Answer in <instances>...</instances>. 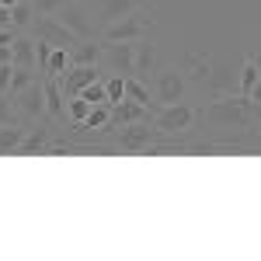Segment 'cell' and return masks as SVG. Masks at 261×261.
I'll return each mask as SVG.
<instances>
[{
    "label": "cell",
    "instance_id": "34",
    "mask_svg": "<svg viewBox=\"0 0 261 261\" xmlns=\"http://www.w3.org/2000/svg\"><path fill=\"white\" fill-rule=\"evenodd\" d=\"M0 63H14V45H0Z\"/></svg>",
    "mask_w": 261,
    "mask_h": 261
},
{
    "label": "cell",
    "instance_id": "23",
    "mask_svg": "<svg viewBox=\"0 0 261 261\" xmlns=\"http://www.w3.org/2000/svg\"><path fill=\"white\" fill-rule=\"evenodd\" d=\"M108 125H112V105H91L87 119L77 129H108Z\"/></svg>",
    "mask_w": 261,
    "mask_h": 261
},
{
    "label": "cell",
    "instance_id": "20",
    "mask_svg": "<svg viewBox=\"0 0 261 261\" xmlns=\"http://www.w3.org/2000/svg\"><path fill=\"white\" fill-rule=\"evenodd\" d=\"M70 66H73V56H70V49H63V45H53V53H49V63H45V77H63Z\"/></svg>",
    "mask_w": 261,
    "mask_h": 261
},
{
    "label": "cell",
    "instance_id": "7",
    "mask_svg": "<svg viewBox=\"0 0 261 261\" xmlns=\"http://www.w3.org/2000/svg\"><path fill=\"white\" fill-rule=\"evenodd\" d=\"M185 91H188V81L181 70H157V81H153V94L161 105H178L185 101Z\"/></svg>",
    "mask_w": 261,
    "mask_h": 261
},
{
    "label": "cell",
    "instance_id": "21",
    "mask_svg": "<svg viewBox=\"0 0 261 261\" xmlns=\"http://www.w3.org/2000/svg\"><path fill=\"white\" fill-rule=\"evenodd\" d=\"M32 21H35V4H32V0H18V4L11 7V24H14L18 32H28Z\"/></svg>",
    "mask_w": 261,
    "mask_h": 261
},
{
    "label": "cell",
    "instance_id": "32",
    "mask_svg": "<svg viewBox=\"0 0 261 261\" xmlns=\"http://www.w3.org/2000/svg\"><path fill=\"white\" fill-rule=\"evenodd\" d=\"M21 32L11 24V28H0V45H14V39H18Z\"/></svg>",
    "mask_w": 261,
    "mask_h": 261
},
{
    "label": "cell",
    "instance_id": "33",
    "mask_svg": "<svg viewBox=\"0 0 261 261\" xmlns=\"http://www.w3.org/2000/svg\"><path fill=\"white\" fill-rule=\"evenodd\" d=\"M0 28H11V7L0 4Z\"/></svg>",
    "mask_w": 261,
    "mask_h": 261
},
{
    "label": "cell",
    "instance_id": "9",
    "mask_svg": "<svg viewBox=\"0 0 261 261\" xmlns=\"http://www.w3.org/2000/svg\"><path fill=\"white\" fill-rule=\"evenodd\" d=\"M53 18H60L63 24H66V28H70V32H73V35H77L81 42H84V39H94V21L87 18V11H84L77 0H66L60 11L53 14Z\"/></svg>",
    "mask_w": 261,
    "mask_h": 261
},
{
    "label": "cell",
    "instance_id": "1",
    "mask_svg": "<svg viewBox=\"0 0 261 261\" xmlns=\"http://www.w3.org/2000/svg\"><path fill=\"white\" fill-rule=\"evenodd\" d=\"M251 108H254V101L244 98V94H237V98H220L205 108V119L213 122V125H220V129L251 125Z\"/></svg>",
    "mask_w": 261,
    "mask_h": 261
},
{
    "label": "cell",
    "instance_id": "29",
    "mask_svg": "<svg viewBox=\"0 0 261 261\" xmlns=\"http://www.w3.org/2000/svg\"><path fill=\"white\" fill-rule=\"evenodd\" d=\"M35 4V14H56L66 0H32Z\"/></svg>",
    "mask_w": 261,
    "mask_h": 261
},
{
    "label": "cell",
    "instance_id": "25",
    "mask_svg": "<svg viewBox=\"0 0 261 261\" xmlns=\"http://www.w3.org/2000/svg\"><path fill=\"white\" fill-rule=\"evenodd\" d=\"M66 101H70V105H66V115H70V122H73V125H81V122L87 119V112H91V101L81 98V94H77V98H66Z\"/></svg>",
    "mask_w": 261,
    "mask_h": 261
},
{
    "label": "cell",
    "instance_id": "22",
    "mask_svg": "<svg viewBox=\"0 0 261 261\" xmlns=\"http://www.w3.org/2000/svg\"><path fill=\"white\" fill-rule=\"evenodd\" d=\"M35 81H42L39 70H32V66H14V73H11V91H7V94L14 98V94H21L24 87H32Z\"/></svg>",
    "mask_w": 261,
    "mask_h": 261
},
{
    "label": "cell",
    "instance_id": "12",
    "mask_svg": "<svg viewBox=\"0 0 261 261\" xmlns=\"http://www.w3.org/2000/svg\"><path fill=\"white\" fill-rule=\"evenodd\" d=\"M205 84H209L213 94H233V87H237V94H241V73H230L226 63H213Z\"/></svg>",
    "mask_w": 261,
    "mask_h": 261
},
{
    "label": "cell",
    "instance_id": "2",
    "mask_svg": "<svg viewBox=\"0 0 261 261\" xmlns=\"http://www.w3.org/2000/svg\"><path fill=\"white\" fill-rule=\"evenodd\" d=\"M150 28H153L150 14H146L143 7H136L133 14H125V18L105 24V28H101V42H140V39L150 35Z\"/></svg>",
    "mask_w": 261,
    "mask_h": 261
},
{
    "label": "cell",
    "instance_id": "11",
    "mask_svg": "<svg viewBox=\"0 0 261 261\" xmlns=\"http://www.w3.org/2000/svg\"><path fill=\"white\" fill-rule=\"evenodd\" d=\"M153 115V108H146V105H136V101H119V105H112V125L108 129H119V125H133V122H146Z\"/></svg>",
    "mask_w": 261,
    "mask_h": 261
},
{
    "label": "cell",
    "instance_id": "4",
    "mask_svg": "<svg viewBox=\"0 0 261 261\" xmlns=\"http://www.w3.org/2000/svg\"><path fill=\"white\" fill-rule=\"evenodd\" d=\"M101 66L119 77H136V42H105Z\"/></svg>",
    "mask_w": 261,
    "mask_h": 261
},
{
    "label": "cell",
    "instance_id": "10",
    "mask_svg": "<svg viewBox=\"0 0 261 261\" xmlns=\"http://www.w3.org/2000/svg\"><path fill=\"white\" fill-rule=\"evenodd\" d=\"M94 81H101V63H94V66H84V63H73L66 73L60 77V84H63V94L66 98H77L87 84H94Z\"/></svg>",
    "mask_w": 261,
    "mask_h": 261
},
{
    "label": "cell",
    "instance_id": "8",
    "mask_svg": "<svg viewBox=\"0 0 261 261\" xmlns=\"http://www.w3.org/2000/svg\"><path fill=\"white\" fill-rule=\"evenodd\" d=\"M14 108H18V115L21 119H28V122H39L45 119L49 112H45V87H42V81H35L32 87H24L21 94H14Z\"/></svg>",
    "mask_w": 261,
    "mask_h": 261
},
{
    "label": "cell",
    "instance_id": "13",
    "mask_svg": "<svg viewBox=\"0 0 261 261\" xmlns=\"http://www.w3.org/2000/svg\"><path fill=\"white\" fill-rule=\"evenodd\" d=\"M157 70H161V60H157L153 42L140 39L136 42V77L140 81H150V73H157Z\"/></svg>",
    "mask_w": 261,
    "mask_h": 261
},
{
    "label": "cell",
    "instance_id": "27",
    "mask_svg": "<svg viewBox=\"0 0 261 261\" xmlns=\"http://www.w3.org/2000/svg\"><path fill=\"white\" fill-rule=\"evenodd\" d=\"M105 87H108V105H119V101H125V77L112 73V77H105Z\"/></svg>",
    "mask_w": 261,
    "mask_h": 261
},
{
    "label": "cell",
    "instance_id": "18",
    "mask_svg": "<svg viewBox=\"0 0 261 261\" xmlns=\"http://www.w3.org/2000/svg\"><path fill=\"white\" fill-rule=\"evenodd\" d=\"M14 66H32L39 70V60H35V35H24L21 32L14 39Z\"/></svg>",
    "mask_w": 261,
    "mask_h": 261
},
{
    "label": "cell",
    "instance_id": "37",
    "mask_svg": "<svg viewBox=\"0 0 261 261\" xmlns=\"http://www.w3.org/2000/svg\"><path fill=\"white\" fill-rule=\"evenodd\" d=\"M0 4H7V7H14V4H18V0H0Z\"/></svg>",
    "mask_w": 261,
    "mask_h": 261
},
{
    "label": "cell",
    "instance_id": "19",
    "mask_svg": "<svg viewBox=\"0 0 261 261\" xmlns=\"http://www.w3.org/2000/svg\"><path fill=\"white\" fill-rule=\"evenodd\" d=\"M70 56H73V63L94 66V63H101V56H105V45H98L94 39H84V42H77V45L70 49Z\"/></svg>",
    "mask_w": 261,
    "mask_h": 261
},
{
    "label": "cell",
    "instance_id": "26",
    "mask_svg": "<svg viewBox=\"0 0 261 261\" xmlns=\"http://www.w3.org/2000/svg\"><path fill=\"white\" fill-rule=\"evenodd\" d=\"M258 66H254V60H251V56H247V60H244V66H241V94L244 98H247V94H251V87H254V84H258Z\"/></svg>",
    "mask_w": 261,
    "mask_h": 261
},
{
    "label": "cell",
    "instance_id": "15",
    "mask_svg": "<svg viewBox=\"0 0 261 261\" xmlns=\"http://www.w3.org/2000/svg\"><path fill=\"white\" fill-rule=\"evenodd\" d=\"M45 150H53V129L49 125H32L24 133V143H21L18 153H45Z\"/></svg>",
    "mask_w": 261,
    "mask_h": 261
},
{
    "label": "cell",
    "instance_id": "24",
    "mask_svg": "<svg viewBox=\"0 0 261 261\" xmlns=\"http://www.w3.org/2000/svg\"><path fill=\"white\" fill-rule=\"evenodd\" d=\"M209 66H213V63H205L202 56H195V53H188V56H185V70H181V73H188L192 81L205 84V81H209Z\"/></svg>",
    "mask_w": 261,
    "mask_h": 261
},
{
    "label": "cell",
    "instance_id": "6",
    "mask_svg": "<svg viewBox=\"0 0 261 261\" xmlns=\"http://www.w3.org/2000/svg\"><path fill=\"white\" fill-rule=\"evenodd\" d=\"M157 125L150 129V119L146 122H133V125H119V150H129V153H146L153 140H157Z\"/></svg>",
    "mask_w": 261,
    "mask_h": 261
},
{
    "label": "cell",
    "instance_id": "28",
    "mask_svg": "<svg viewBox=\"0 0 261 261\" xmlns=\"http://www.w3.org/2000/svg\"><path fill=\"white\" fill-rule=\"evenodd\" d=\"M81 98H87L91 105H108V87H105V81L87 84V87L81 91Z\"/></svg>",
    "mask_w": 261,
    "mask_h": 261
},
{
    "label": "cell",
    "instance_id": "35",
    "mask_svg": "<svg viewBox=\"0 0 261 261\" xmlns=\"http://www.w3.org/2000/svg\"><path fill=\"white\" fill-rule=\"evenodd\" d=\"M247 98L254 101V108H261V77H258V84L251 87V94H247Z\"/></svg>",
    "mask_w": 261,
    "mask_h": 261
},
{
    "label": "cell",
    "instance_id": "30",
    "mask_svg": "<svg viewBox=\"0 0 261 261\" xmlns=\"http://www.w3.org/2000/svg\"><path fill=\"white\" fill-rule=\"evenodd\" d=\"M11 115H14V105H11V98H7V91H0V125L14 122Z\"/></svg>",
    "mask_w": 261,
    "mask_h": 261
},
{
    "label": "cell",
    "instance_id": "14",
    "mask_svg": "<svg viewBox=\"0 0 261 261\" xmlns=\"http://www.w3.org/2000/svg\"><path fill=\"white\" fill-rule=\"evenodd\" d=\"M42 87H45V112L53 119H63L66 115V94H63L60 77H42Z\"/></svg>",
    "mask_w": 261,
    "mask_h": 261
},
{
    "label": "cell",
    "instance_id": "3",
    "mask_svg": "<svg viewBox=\"0 0 261 261\" xmlns=\"http://www.w3.org/2000/svg\"><path fill=\"white\" fill-rule=\"evenodd\" d=\"M192 122H195V108H192L188 101L161 105V108L153 112V125H157V133H161V136H181V133H188V129H192Z\"/></svg>",
    "mask_w": 261,
    "mask_h": 261
},
{
    "label": "cell",
    "instance_id": "16",
    "mask_svg": "<svg viewBox=\"0 0 261 261\" xmlns=\"http://www.w3.org/2000/svg\"><path fill=\"white\" fill-rule=\"evenodd\" d=\"M136 7H143V0H101V21L112 24V21L133 14Z\"/></svg>",
    "mask_w": 261,
    "mask_h": 261
},
{
    "label": "cell",
    "instance_id": "5",
    "mask_svg": "<svg viewBox=\"0 0 261 261\" xmlns=\"http://www.w3.org/2000/svg\"><path fill=\"white\" fill-rule=\"evenodd\" d=\"M28 32H32L35 39H45V42H53V45H63V49H73V45L81 42L60 18H53V14H35V21H32Z\"/></svg>",
    "mask_w": 261,
    "mask_h": 261
},
{
    "label": "cell",
    "instance_id": "36",
    "mask_svg": "<svg viewBox=\"0 0 261 261\" xmlns=\"http://www.w3.org/2000/svg\"><path fill=\"white\" fill-rule=\"evenodd\" d=\"M251 60H254V66H258V73H261V49H258V53H251Z\"/></svg>",
    "mask_w": 261,
    "mask_h": 261
},
{
    "label": "cell",
    "instance_id": "31",
    "mask_svg": "<svg viewBox=\"0 0 261 261\" xmlns=\"http://www.w3.org/2000/svg\"><path fill=\"white\" fill-rule=\"evenodd\" d=\"M11 73H14V63H0V91H11Z\"/></svg>",
    "mask_w": 261,
    "mask_h": 261
},
{
    "label": "cell",
    "instance_id": "17",
    "mask_svg": "<svg viewBox=\"0 0 261 261\" xmlns=\"http://www.w3.org/2000/svg\"><path fill=\"white\" fill-rule=\"evenodd\" d=\"M24 133H28V125H18V122L0 125V153H18L24 143Z\"/></svg>",
    "mask_w": 261,
    "mask_h": 261
}]
</instances>
